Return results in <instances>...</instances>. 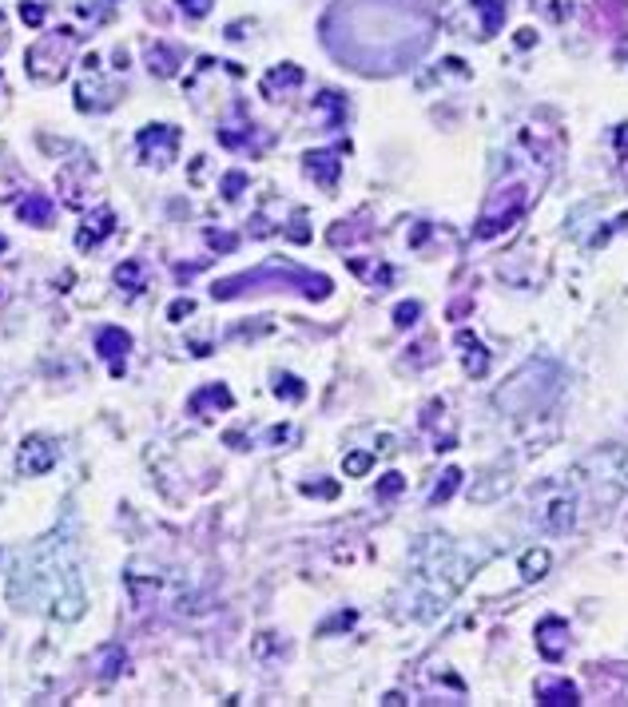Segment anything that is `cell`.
Masks as SVG:
<instances>
[{
  "instance_id": "obj_1",
  "label": "cell",
  "mask_w": 628,
  "mask_h": 707,
  "mask_svg": "<svg viewBox=\"0 0 628 707\" xmlns=\"http://www.w3.org/2000/svg\"><path fill=\"white\" fill-rule=\"evenodd\" d=\"M56 457H60V449H56L52 441L32 438V441H25V449H20V473H28V477L48 473L52 465H56Z\"/></svg>"
},
{
  "instance_id": "obj_2",
  "label": "cell",
  "mask_w": 628,
  "mask_h": 707,
  "mask_svg": "<svg viewBox=\"0 0 628 707\" xmlns=\"http://www.w3.org/2000/svg\"><path fill=\"white\" fill-rule=\"evenodd\" d=\"M123 350H127V334H123V330H116V326L99 330V354L111 358V374H123V362H120Z\"/></svg>"
},
{
  "instance_id": "obj_3",
  "label": "cell",
  "mask_w": 628,
  "mask_h": 707,
  "mask_svg": "<svg viewBox=\"0 0 628 707\" xmlns=\"http://www.w3.org/2000/svg\"><path fill=\"white\" fill-rule=\"evenodd\" d=\"M565 632H568L565 620H545L541 628H537V648H541L549 659H557V656H561V648L553 644V636H565Z\"/></svg>"
},
{
  "instance_id": "obj_4",
  "label": "cell",
  "mask_w": 628,
  "mask_h": 707,
  "mask_svg": "<svg viewBox=\"0 0 628 707\" xmlns=\"http://www.w3.org/2000/svg\"><path fill=\"white\" fill-rule=\"evenodd\" d=\"M545 568H549V552H545V549L525 552V561H521V576H525V580H537V576H545Z\"/></svg>"
},
{
  "instance_id": "obj_5",
  "label": "cell",
  "mask_w": 628,
  "mask_h": 707,
  "mask_svg": "<svg viewBox=\"0 0 628 707\" xmlns=\"http://www.w3.org/2000/svg\"><path fill=\"white\" fill-rule=\"evenodd\" d=\"M541 704H577V687H573V683H553V687H541Z\"/></svg>"
},
{
  "instance_id": "obj_6",
  "label": "cell",
  "mask_w": 628,
  "mask_h": 707,
  "mask_svg": "<svg viewBox=\"0 0 628 707\" xmlns=\"http://www.w3.org/2000/svg\"><path fill=\"white\" fill-rule=\"evenodd\" d=\"M414 314H418V306H402V310H398V322L406 326V322H414Z\"/></svg>"
},
{
  "instance_id": "obj_7",
  "label": "cell",
  "mask_w": 628,
  "mask_h": 707,
  "mask_svg": "<svg viewBox=\"0 0 628 707\" xmlns=\"http://www.w3.org/2000/svg\"><path fill=\"white\" fill-rule=\"evenodd\" d=\"M366 457H350V461H346V469H350V473H362V469H366Z\"/></svg>"
}]
</instances>
